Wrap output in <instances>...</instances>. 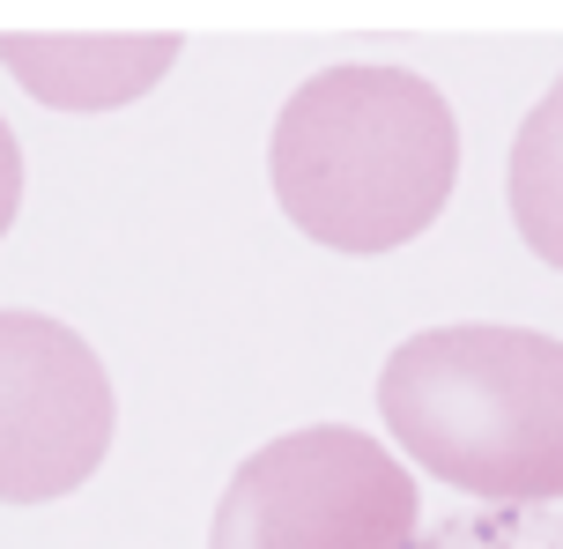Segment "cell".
I'll return each mask as SVG.
<instances>
[{"label": "cell", "mask_w": 563, "mask_h": 549, "mask_svg": "<svg viewBox=\"0 0 563 549\" xmlns=\"http://www.w3.org/2000/svg\"><path fill=\"white\" fill-rule=\"evenodd\" d=\"M0 67L53 112H119L178 67V37H0Z\"/></svg>", "instance_id": "5"}, {"label": "cell", "mask_w": 563, "mask_h": 549, "mask_svg": "<svg viewBox=\"0 0 563 549\" xmlns=\"http://www.w3.org/2000/svg\"><path fill=\"white\" fill-rule=\"evenodd\" d=\"M275 201L334 253H394L452 201L460 127L438 83L408 67H327L275 119Z\"/></svg>", "instance_id": "1"}, {"label": "cell", "mask_w": 563, "mask_h": 549, "mask_svg": "<svg viewBox=\"0 0 563 549\" xmlns=\"http://www.w3.org/2000/svg\"><path fill=\"white\" fill-rule=\"evenodd\" d=\"M430 549H563V535H527V527H452Z\"/></svg>", "instance_id": "7"}, {"label": "cell", "mask_w": 563, "mask_h": 549, "mask_svg": "<svg viewBox=\"0 0 563 549\" xmlns=\"http://www.w3.org/2000/svg\"><path fill=\"white\" fill-rule=\"evenodd\" d=\"M378 416L422 475L489 505H563V342L430 327L386 356Z\"/></svg>", "instance_id": "2"}, {"label": "cell", "mask_w": 563, "mask_h": 549, "mask_svg": "<svg viewBox=\"0 0 563 549\" xmlns=\"http://www.w3.org/2000/svg\"><path fill=\"white\" fill-rule=\"evenodd\" d=\"M511 223L527 253H541L563 275V83H549V97L511 142Z\"/></svg>", "instance_id": "6"}, {"label": "cell", "mask_w": 563, "mask_h": 549, "mask_svg": "<svg viewBox=\"0 0 563 549\" xmlns=\"http://www.w3.org/2000/svg\"><path fill=\"white\" fill-rule=\"evenodd\" d=\"M416 475L349 424H305L230 475L208 549H408Z\"/></svg>", "instance_id": "3"}, {"label": "cell", "mask_w": 563, "mask_h": 549, "mask_svg": "<svg viewBox=\"0 0 563 549\" xmlns=\"http://www.w3.org/2000/svg\"><path fill=\"white\" fill-rule=\"evenodd\" d=\"M119 402L104 356L45 312H0V505H53L104 468Z\"/></svg>", "instance_id": "4"}, {"label": "cell", "mask_w": 563, "mask_h": 549, "mask_svg": "<svg viewBox=\"0 0 563 549\" xmlns=\"http://www.w3.org/2000/svg\"><path fill=\"white\" fill-rule=\"evenodd\" d=\"M15 208H23V149H15L8 119H0V238L15 223Z\"/></svg>", "instance_id": "8"}]
</instances>
